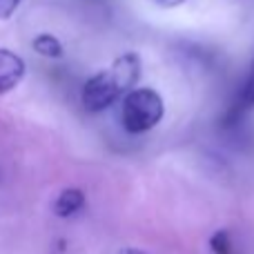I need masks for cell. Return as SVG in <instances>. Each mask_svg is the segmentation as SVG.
Here are the masks:
<instances>
[{
	"mask_svg": "<svg viewBox=\"0 0 254 254\" xmlns=\"http://www.w3.org/2000/svg\"><path fill=\"white\" fill-rule=\"evenodd\" d=\"M140 76V58L138 54H123L112 67L98 71L96 76L85 83L83 87V107L92 114L107 110L119 96L127 94Z\"/></svg>",
	"mask_w": 254,
	"mask_h": 254,
	"instance_id": "6da1fadb",
	"label": "cell"
},
{
	"mask_svg": "<svg viewBox=\"0 0 254 254\" xmlns=\"http://www.w3.org/2000/svg\"><path fill=\"white\" fill-rule=\"evenodd\" d=\"M165 114L163 98L156 89H129L123 101V127L129 134H145L161 123Z\"/></svg>",
	"mask_w": 254,
	"mask_h": 254,
	"instance_id": "7a4b0ae2",
	"label": "cell"
},
{
	"mask_svg": "<svg viewBox=\"0 0 254 254\" xmlns=\"http://www.w3.org/2000/svg\"><path fill=\"white\" fill-rule=\"evenodd\" d=\"M27 65L16 52L0 47V96L9 94L25 78Z\"/></svg>",
	"mask_w": 254,
	"mask_h": 254,
	"instance_id": "3957f363",
	"label": "cell"
},
{
	"mask_svg": "<svg viewBox=\"0 0 254 254\" xmlns=\"http://www.w3.org/2000/svg\"><path fill=\"white\" fill-rule=\"evenodd\" d=\"M83 207H85V194H83V190L67 188V190H63V192L56 196L52 210H54V214H56L58 219H69V216L78 214Z\"/></svg>",
	"mask_w": 254,
	"mask_h": 254,
	"instance_id": "277c9868",
	"label": "cell"
},
{
	"mask_svg": "<svg viewBox=\"0 0 254 254\" xmlns=\"http://www.w3.org/2000/svg\"><path fill=\"white\" fill-rule=\"evenodd\" d=\"M34 49L45 58H61L63 56V45L56 36L52 34H40L34 38Z\"/></svg>",
	"mask_w": 254,
	"mask_h": 254,
	"instance_id": "5b68a950",
	"label": "cell"
},
{
	"mask_svg": "<svg viewBox=\"0 0 254 254\" xmlns=\"http://www.w3.org/2000/svg\"><path fill=\"white\" fill-rule=\"evenodd\" d=\"M248 107H254V63L250 67V74L246 78V85H243L241 98H239V112L248 110Z\"/></svg>",
	"mask_w": 254,
	"mask_h": 254,
	"instance_id": "8992f818",
	"label": "cell"
},
{
	"mask_svg": "<svg viewBox=\"0 0 254 254\" xmlns=\"http://www.w3.org/2000/svg\"><path fill=\"white\" fill-rule=\"evenodd\" d=\"M210 248H212V252H214V254H234L232 241H230V234L225 232V230L216 232L214 237L210 239Z\"/></svg>",
	"mask_w": 254,
	"mask_h": 254,
	"instance_id": "52a82bcc",
	"label": "cell"
},
{
	"mask_svg": "<svg viewBox=\"0 0 254 254\" xmlns=\"http://www.w3.org/2000/svg\"><path fill=\"white\" fill-rule=\"evenodd\" d=\"M119 254H152V252H147V250H140V248H123Z\"/></svg>",
	"mask_w": 254,
	"mask_h": 254,
	"instance_id": "ba28073f",
	"label": "cell"
},
{
	"mask_svg": "<svg viewBox=\"0 0 254 254\" xmlns=\"http://www.w3.org/2000/svg\"><path fill=\"white\" fill-rule=\"evenodd\" d=\"M158 4H163V7H176V4H181L183 0H156Z\"/></svg>",
	"mask_w": 254,
	"mask_h": 254,
	"instance_id": "9c48e42d",
	"label": "cell"
}]
</instances>
